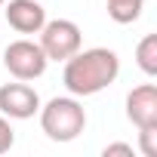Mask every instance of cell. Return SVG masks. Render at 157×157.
<instances>
[{"label": "cell", "instance_id": "obj_2", "mask_svg": "<svg viewBox=\"0 0 157 157\" xmlns=\"http://www.w3.org/2000/svg\"><path fill=\"white\" fill-rule=\"evenodd\" d=\"M40 129L52 142H74L86 129V111L77 102V96H56L46 105H40Z\"/></svg>", "mask_w": 157, "mask_h": 157}, {"label": "cell", "instance_id": "obj_6", "mask_svg": "<svg viewBox=\"0 0 157 157\" xmlns=\"http://www.w3.org/2000/svg\"><path fill=\"white\" fill-rule=\"evenodd\" d=\"M126 120L136 129H154L157 126V86L142 83L129 90L126 96Z\"/></svg>", "mask_w": 157, "mask_h": 157}, {"label": "cell", "instance_id": "obj_12", "mask_svg": "<svg viewBox=\"0 0 157 157\" xmlns=\"http://www.w3.org/2000/svg\"><path fill=\"white\" fill-rule=\"evenodd\" d=\"M105 157H132V145H126V142H114V145H105V151H102Z\"/></svg>", "mask_w": 157, "mask_h": 157}, {"label": "cell", "instance_id": "obj_7", "mask_svg": "<svg viewBox=\"0 0 157 157\" xmlns=\"http://www.w3.org/2000/svg\"><path fill=\"white\" fill-rule=\"evenodd\" d=\"M3 16H6L10 28L19 31V34H37L43 28V22H46V10L37 0H6Z\"/></svg>", "mask_w": 157, "mask_h": 157}, {"label": "cell", "instance_id": "obj_1", "mask_svg": "<svg viewBox=\"0 0 157 157\" xmlns=\"http://www.w3.org/2000/svg\"><path fill=\"white\" fill-rule=\"evenodd\" d=\"M120 74V59L114 49L108 46H93V49H77L71 59H65V71H62V83L71 96L86 99V96H99L102 90H108Z\"/></svg>", "mask_w": 157, "mask_h": 157}, {"label": "cell", "instance_id": "obj_10", "mask_svg": "<svg viewBox=\"0 0 157 157\" xmlns=\"http://www.w3.org/2000/svg\"><path fill=\"white\" fill-rule=\"evenodd\" d=\"M139 148L145 157H157V126L154 129H139Z\"/></svg>", "mask_w": 157, "mask_h": 157}, {"label": "cell", "instance_id": "obj_8", "mask_svg": "<svg viewBox=\"0 0 157 157\" xmlns=\"http://www.w3.org/2000/svg\"><path fill=\"white\" fill-rule=\"evenodd\" d=\"M105 10L111 16V22L117 25H132L142 10H145V0H105Z\"/></svg>", "mask_w": 157, "mask_h": 157}, {"label": "cell", "instance_id": "obj_9", "mask_svg": "<svg viewBox=\"0 0 157 157\" xmlns=\"http://www.w3.org/2000/svg\"><path fill=\"white\" fill-rule=\"evenodd\" d=\"M136 65L148 74L157 77V34H145L136 46Z\"/></svg>", "mask_w": 157, "mask_h": 157}, {"label": "cell", "instance_id": "obj_13", "mask_svg": "<svg viewBox=\"0 0 157 157\" xmlns=\"http://www.w3.org/2000/svg\"><path fill=\"white\" fill-rule=\"evenodd\" d=\"M3 3H6V0H0V6H3Z\"/></svg>", "mask_w": 157, "mask_h": 157}, {"label": "cell", "instance_id": "obj_4", "mask_svg": "<svg viewBox=\"0 0 157 157\" xmlns=\"http://www.w3.org/2000/svg\"><path fill=\"white\" fill-rule=\"evenodd\" d=\"M49 59L46 52L40 49V43L22 37V40H13L6 49H3V68L16 77V80H37L43 77Z\"/></svg>", "mask_w": 157, "mask_h": 157}, {"label": "cell", "instance_id": "obj_3", "mask_svg": "<svg viewBox=\"0 0 157 157\" xmlns=\"http://www.w3.org/2000/svg\"><path fill=\"white\" fill-rule=\"evenodd\" d=\"M37 34H40L37 43L46 52L49 62H65V59H71L77 49L83 46V34H80V28H77V22H71V19L43 22V28Z\"/></svg>", "mask_w": 157, "mask_h": 157}, {"label": "cell", "instance_id": "obj_5", "mask_svg": "<svg viewBox=\"0 0 157 157\" xmlns=\"http://www.w3.org/2000/svg\"><path fill=\"white\" fill-rule=\"evenodd\" d=\"M40 111V96L34 86H28V80H16V83H3L0 86V114L10 120H28Z\"/></svg>", "mask_w": 157, "mask_h": 157}, {"label": "cell", "instance_id": "obj_11", "mask_svg": "<svg viewBox=\"0 0 157 157\" xmlns=\"http://www.w3.org/2000/svg\"><path fill=\"white\" fill-rule=\"evenodd\" d=\"M13 145H16V132H13V126H10V117L0 114V154H6Z\"/></svg>", "mask_w": 157, "mask_h": 157}]
</instances>
